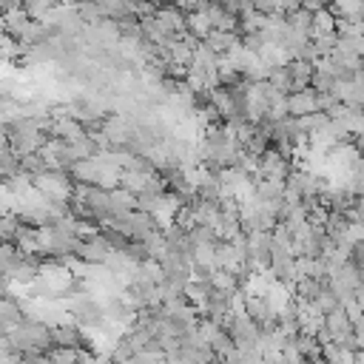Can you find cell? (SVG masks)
Returning <instances> with one entry per match:
<instances>
[{
  "label": "cell",
  "mask_w": 364,
  "mask_h": 364,
  "mask_svg": "<svg viewBox=\"0 0 364 364\" xmlns=\"http://www.w3.org/2000/svg\"><path fill=\"white\" fill-rule=\"evenodd\" d=\"M9 338V347L14 355H26V353H48L54 347L51 341V327L43 324V321H28L23 318L14 330L6 333Z\"/></svg>",
  "instance_id": "1"
},
{
  "label": "cell",
  "mask_w": 364,
  "mask_h": 364,
  "mask_svg": "<svg viewBox=\"0 0 364 364\" xmlns=\"http://www.w3.org/2000/svg\"><path fill=\"white\" fill-rule=\"evenodd\" d=\"M34 182V191L46 199V202H68L71 199V191H74V182L68 173L63 171H54V168H46L40 176L31 179Z\"/></svg>",
  "instance_id": "2"
},
{
  "label": "cell",
  "mask_w": 364,
  "mask_h": 364,
  "mask_svg": "<svg viewBox=\"0 0 364 364\" xmlns=\"http://www.w3.org/2000/svg\"><path fill=\"white\" fill-rule=\"evenodd\" d=\"M293 171V162L282 156L276 148H267L264 154L256 156V173L253 179H284Z\"/></svg>",
  "instance_id": "3"
},
{
  "label": "cell",
  "mask_w": 364,
  "mask_h": 364,
  "mask_svg": "<svg viewBox=\"0 0 364 364\" xmlns=\"http://www.w3.org/2000/svg\"><path fill=\"white\" fill-rule=\"evenodd\" d=\"M108 253H111V247H108V242L100 233H94L88 239H80V245L74 250V256L82 259V262H88V264H105Z\"/></svg>",
  "instance_id": "4"
},
{
  "label": "cell",
  "mask_w": 364,
  "mask_h": 364,
  "mask_svg": "<svg viewBox=\"0 0 364 364\" xmlns=\"http://www.w3.org/2000/svg\"><path fill=\"white\" fill-rule=\"evenodd\" d=\"M284 105H287V117H307V114H316V91H313V88L290 91V94H284Z\"/></svg>",
  "instance_id": "5"
},
{
  "label": "cell",
  "mask_w": 364,
  "mask_h": 364,
  "mask_svg": "<svg viewBox=\"0 0 364 364\" xmlns=\"http://www.w3.org/2000/svg\"><path fill=\"white\" fill-rule=\"evenodd\" d=\"M37 273H40V259H31V256H17L14 259V264L9 267V279L14 282V284H28V282H34L37 279Z\"/></svg>",
  "instance_id": "6"
},
{
  "label": "cell",
  "mask_w": 364,
  "mask_h": 364,
  "mask_svg": "<svg viewBox=\"0 0 364 364\" xmlns=\"http://www.w3.org/2000/svg\"><path fill=\"white\" fill-rule=\"evenodd\" d=\"M321 330L330 336V341H338V338H344V336L355 333V330H353V324H350V318L344 316V310H341V307H336L333 313H327V316H324Z\"/></svg>",
  "instance_id": "7"
},
{
  "label": "cell",
  "mask_w": 364,
  "mask_h": 364,
  "mask_svg": "<svg viewBox=\"0 0 364 364\" xmlns=\"http://www.w3.org/2000/svg\"><path fill=\"white\" fill-rule=\"evenodd\" d=\"M51 341H54V347H82L85 336L74 321H65V324L51 327Z\"/></svg>",
  "instance_id": "8"
},
{
  "label": "cell",
  "mask_w": 364,
  "mask_h": 364,
  "mask_svg": "<svg viewBox=\"0 0 364 364\" xmlns=\"http://www.w3.org/2000/svg\"><path fill=\"white\" fill-rule=\"evenodd\" d=\"M156 17L162 20V26L173 34V37H179V34H185V11H179L173 3H165V6H156Z\"/></svg>",
  "instance_id": "9"
},
{
  "label": "cell",
  "mask_w": 364,
  "mask_h": 364,
  "mask_svg": "<svg viewBox=\"0 0 364 364\" xmlns=\"http://www.w3.org/2000/svg\"><path fill=\"white\" fill-rule=\"evenodd\" d=\"M361 9H364V0H333L327 6V11L336 20H347V23H361Z\"/></svg>",
  "instance_id": "10"
},
{
  "label": "cell",
  "mask_w": 364,
  "mask_h": 364,
  "mask_svg": "<svg viewBox=\"0 0 364 364\" xmlns=\"http://www.w3.org/2000/svg\"><path fill=\"white\" fill-rule=\"evenodd\" d=\"M20 321H23V310H20L17 299L3 296V299H0V333L6 336V333L14 330Z\"/></svg>",
  "instance_id": "11"
},
{
  "label": "cell",
  "mask_w": 364,
  "mask_h": 364,
  "mask_svg": "<svg viewBox=\"0 0 364 364\" xmlns=\"http://www.w3.org/2000/svg\"><path fill=\"white\" fill-rule=\"evenodd\" d=\"M236 43H239V34H236V31H210V34L202 40V46H205V48H210L216 57L228 54Z\"/></svg>",
  "instance_id": "12"
},
{
  "label": "cell",
  "mask_w": 364,
  "mask_h": 364,
  "mask_svg": "<svg viewBox=\"0 0 364 364\" xmlns=\"http://www.w3.org/2000/svg\"><path fill=\"white\" fill-rule=\"evenodd\" d=\"M210 31H213V28H210V20H208L202 11H188V14H185V34H188V37H193L196 43H202Z\"/></svg>",
  "instance_id": "13"
},
{
  "label": "cell",
  "mask_w": 364,
  "mask_h": 364,
  "mask_svg": "<svg viewBox=\"0 0 364 364\" xmlns=\"http://www.w3.org/2000/svg\"><path fill=\"white\" fill-rule=\"evenodd\" d=\"M287 71H290V80H293V91L310 88L313 63H307V60H290V63H287Z\"/></svg>",
  "instance_id": "14"
},
{
  "label": "cell",
  "mask_w": 364,
  "mask_h": 364,
  "mask_svg": "<svg viewBox=\"0 0 364 364\" xmlns=\"http://www.w3.org/2000/svg\"><path fill=\"white\" fill-rule=\"evenodd\" d=\"M318 350H321V361H324V364H353V361L358 358V353H350V350L338 347L336 341H327V344H321Z\"/></svg>",
  "instance_id": "15"
},
{
  "label": "cell",
  "mask_w": 364,
  "mask_h": 364,
  "mask_svg": "<svg viewBox=\"0 0 364 364\" xmlns=\"http://www.w3.org/2000/svg\"><path fill=\"white\" fill-rule=\"evenodd\" d=\"M100 17L105 20H119L125 14H131V0H94Z\"/></svg>",
  "instance_id": "16"
},
{
  "label": "cell",
  "mask_w": 364,
  "mask_h": 364,
  "mask_svg": "<svg viewBox=\"0 0 364 364\" xmlns=\"http://www.w3.org/2000/svg\"><path fill=\"white\" fill-rule=\"evenodd\" d=\"M48 165H46V159L40 156V151H34V154H23L20 156V173H26V176H40L43 171H46Z\"/></svg>",
  "instance_id": "17"
},
{
  "label": "cell",
  "mask_w": 364,
  "mask_h": 364,
  "mask_svg": "<svg viewBox=\"0 0 364 364\" xmlns=\"http://www.w3.org/2000/svg\"><path fill=\"white\" fill-rule=\"evenodd\" d=\"M165 250H168V247H165V239H162V230H156V233H151V236H148V239L142 242V253H145V259H148V262H159Z\"/></svg>",
  "instance_id": "18"
},
{
  "label": "cell",
  "mask_w": 364,
  "mask_h": 364,
  "mask_svg": "<svg viewBox=\"0 0 364 364\" xmlns=\"http://www.w3.org/2000/svg\"><path fill=\"white\" fill-rule=\"evenodd\" d=\"M333 28H336V17H333L327 9H321V11H313L310 37H316V34H333Z\"/></svg>",
  "instance_id": "19"
},
{
  "label": "cell",
  "mask_w": 364,
  "mask_h": 364,
  "mask_svg": "<svg viewBox=\"0 0 364 364\" xmlns=\"http://www.w3.org/2000/svg\"><path fill=\"white\" fill-rule=\"evenodd\" d=\"M54 6H57L54 0H23V6H20V9L26 11V17H28V20H37V23H40V20L54 9Z\"/></svg>",
  "instance_id": "20"
},
{
  "label": "cell",
  "mask_w": 364,
  "mask_h": 364,
  "mask_svg": "<svg viewBox=\"0 0 364 364\" xmlns=\"http://www.w3.org/2000/svg\"><path fill=\"white\" fill-rule=\"evenodd\" d=\"M284 23H287V26H293V28H299V31H307V34H310L313 11H307L304 6H299V9H293L290 14H284Z\"/></svg>",
  "instance_id": "21"
},
{
  "label": "cell",
  "mask_w": 364,
  "mask_h": 364,
  "mask_svg": "<svg viewBox=\"0 0 364 364\" xmlns=\"http://www.w3.org/2000/svg\"><path fill=\"white\" fill-rule=\"evenodd\" d=\"M68 148H71V154H74L77 159H91V156L97 154V142L91 139V134H82L80 139L68 142Z\"/></svg>",
  "instance_id": "22"
},
{
  "label": "cell",
  "mask_w": 364,
  "mask_h": 364,
  "mask_svg": "<svg viewBox=\"0 0 364 364\" xmlns=\"http://www.w3.org/2000/svg\"><path fill=\"white\" fill-rule=\"evenodd\" d=\"M114 26H117V34L119 37H142L139 34V20L134 14H125V17L114 20Z\"/></svg>",
  "instance_id": "23"
},
{
  "label": "cell",
  "mask_w": 364,
  "mask_h": 364,
  "mask_svg": "<svg viewBox=\"0 0 364 364\" xmlns=\"http://www.w3.org/2000/svg\"><path fill=\"white\" fill-rule=\"evenodd\" d=\"M313 307H316V310H318L321 316H327V313H333V310H336V307H341V304H338V299H336V296H333V293H330V290L324 287V290H321V293L316 296Z\"/></svg>",
  "instance_id": "24"
},
{
  "label": "cell",
  "mask_w": 364,
  "mask_h": 364,
  "mask_svg": "<svg viewBox=\"0 0 364 364\" xmlns=\"http://www.w3.org/2000/svg\"><path fill=\"white\" fill-rule=\"evenodd\" d=\"M333 0H301V6L307 9V11H321V9H327Z\"/></svg>",
  "instance_id": "25"
},
{
  "label": "cell",
  "mask_w": 364,
  "mask_h": 364,
  "mask_svg": "<svg viewBox=\"0 0 364 364\" xmlns=\"http://www.w3.org/2000/svg\"><path fill=\"white\" fill-rule=\"evenodd\" d=\"M3 151H9V139H6V131L0 128V154H3Z\"/></svg>",
  "instance_id": "26"
}]
</instances>
